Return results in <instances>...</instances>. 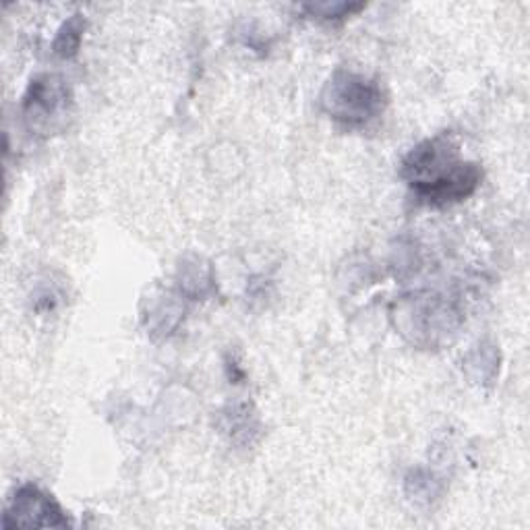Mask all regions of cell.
<instances>
[{
    "label": "cell",
    "mask_w": 530,
    "mask_h": 530,
    "mask_svg": "<svg viewBox=\"0 0 530 530\" xmlns=\"http://www.w3.org/2000/svg\"><path fill=\"white\" fill-rule=\"evenodd\" d=\"M179 286H181V292L187 294L189 299L197 301V299L208 297V294L214 292V286H216L212 265L197 255L185 259L179 268Z\"/></svg>",
    "instance_id": "obj_6"
},
{
    "label": "cell",
    "mask_w": 530,
    "mask_h": 530,
    "mask_svg": "<svg viewBox=\"0 0 530 530\" xmlns=\"http://www.w3.org/2000/svg\"><path fill=\"white\" fill-rule=\"evenodd\" d=\"M71 106V92L67 83L56 75H40L29 83L23 98V116L34 131L48 133L65 119Z\"/></svg>",
    "instance_id": "obj_4"
},
{
    "label": "cell",
    "mask_w": 530,
    "mask_h": 530,
    "mask_svg": "<svg viewBox=\"0 0 530 530\" xmlns=\"http://www.w3.org/2000/svg\"><path fill=\"white\" fill-rule=\"evenodd\" d=\"M5 528L29 526V528H67L71 526L67 514L58 506L52 495L38 485H21L13 497L3 518Z\"/></svg>",
    "instance_id": "obj_5"
},
{
    "label": "cell",
    "mask_w": 530,
    "mask_h": 530,
    "mask_svg": "<svg viewBox=\"0 0 530 530\" xmlns=\"http://www.w3.org/2000/svg\"><path fill=\"white\" fill-rule=\"evenodd\" d=\"M83 32H85V19L81 15L69 17L61 25V29H58V34L54 38V44H52L54 54L61 58H73L81 48Z\"/></svg>",
    "instance_id": "obj_9"
},
{
    "label": "cell",
    "mask_w": 530,
    "mask_h": 530,
    "mask_svg": "<svg viewBox=\"0 0 530 530\" xmlns=\"http://www.w3.org/2000/svg\"><path fill=\"white\" fill-rule=\"evenodd\" d=\"M464 371L468 379L477 386H489L499 375V350L491 342H481L475 350L468 352L464 361Z\"/></svg>",
    "instance_id": "obj_7"
},
{
    "label": "cell",
    "mask_w": 530,
    "mask_h": 530,
    "mask_svg": "<svg viewBox=\"0 0 530 530\" xmlns=\"http://www.w3.org/2000/svg\"><path fill=\"white\" fill-rule=\"evenodd\" d=\"M367 5L363 3H315V5H305L303 11H307L311 17L326 19V21H336L355 15L363 11Z\"/></svg>",
    "instance_id": "obj_11"
},
{
    "label": "cell",
    "mask_w": 530,
    "mask_h": 530,
    "mask_svg": "<svg viewBox=\"0 0 530 530\" xmlns=\"http://www.w3.org/2000/svg\"><path fill=\"white\" fill-rule=\"evenodd\" d=\"M222 419H224V431L234 441H241V437L247 441L251 431H257V421L251 415V410L247 404L232 406L228 412H224Z\"/></svg>",
    "instance_id": "obj_10"
},
{
    "label": "cell",
    "mask_w": 530,
    "mask_h": 530,
    "mask_svg": "<svg viewBox=\"0 0 530 530\" xmlns=\"http://www.w3.org/2000/svg\"><path fill=\"white\" fill-rule=\"evenodd\" d=\"M392 319L396 321V330L408 342L431 348L458 330L462 315L439 294L417 292L394 303Z\"/></svg>",
    "instance_id": "obj_3"
},
{
    "label": "cell",
    "mask_w": 530,
    "mask_h": 530,
    "mask_svg": "<svg viewBox=\"0 0 530 530\" xmlns=\"http://www.w3.org/2000/svg\"><path fill=\"white\" fill-rule=\"evenodd\" d=\"M406 495L410 499H415V502H423V504H429L433 502L435 497L441 495V491H444V485H441V481L431 473V470H425V468H412L410 473L406 475Z\"/></svg>",
    "instance_id": "obj_8"
},
{
    "label": "cell",
    "mask_w": 530,
    "mask_h": 530,
    "mask_svg": "<svg viewBox=\"0 0 530 530\" xmlns=\"http://www.w3.org/2000/svg\"><path fill=\"white\" fill-rule=\"evenodd\" d=\"M400 176L417 203L444 208L468 199L479 189L483 168L460 158V145L454 135L439 133L412 147L402 160Z\"/></svg>",
    "instance_id": "obj_1"
},
{
    "label": "cell",
    "mask_w": 530,
    "mask_h": 530,
    "mask_svg": "<svg viewBox=\"0 0 530 530\" xmlns=\"http://www.w3.org/2000/svg\"><path fill=\"white\" fill-rule=\"evenodd\" d=\"M386 102V94L377 81L348 69H336L319 94L321 112L350 129L367 127L379 119Z\"/></svg>",
    "instance_id": "obj_2"
}]
</instances>
